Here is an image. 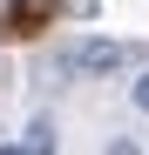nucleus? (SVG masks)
Segmentation results:
<instances>
[{
  "instance_id": "obj_1",
  "label": "nucleus",
  "mask_w": 149,
  "mask_h": 155,
  "mask_svg": "<svg viewBox=\"0 0 149 155\" xmlns=\"http://www.w3.org/2000/svg\"><path fill=\"white\" fill-rule=\"evenodd\" d=\"M129 61H136V47H122V41H74V47H61V74H74V81H109Z\"/></svg>"
},
{
  "instance_id": "obj_2",
  "label": "nucleus",
  "mask_w": 149,
  "mask_h": 155,
  "mask_svg": "<svg viewBox=\"0 0 149 155\" xmlns=\"http://www.w3.org/2000/svg\"><path fill=\"white\" fill-rule=\"evenodd\" d=\"M61 7H68V0H7V7H0V34H7V41H34L41 27H54Z\"/></svg>"
},
{
  "instance_id": "obj_3",
  "label": "nucleus",
  "mask_w": 149,
  "mask_h": 155,
  "mask_svg": "<svg viewBox=\"0 0 149 155\" xmlns=\"http://www.w3.org/2000/svg\"><path fill=\"white\" fill-rule=\"evenodd\" d=\"M20 148H27V155H54V121H34Z\"/></svg>"
},
{
  "instance_id": "obj_4",
  "label": "nucleus",
  "mask_w": 149,
  "mask_h": 155,
  "mask_svg": "<svg viewBox=\"0 0 149 155\" xmlns=\"http://www.w3.org/2000/svg\"><path fill=\"white\" fill-rule=\"evenodd\" d=\"M109 155H142V148H136L129 135H115V142H109Z\"/></svg>"
},
{
  "instance_id": "obj_5",
  "label": "nucleus",
  "mask_w": 149,
  "mask_h": 155,
  "mask_svg": "<svg viewBox=\"0 0 149 155\" xmlns=\"http://www.w3.org/2000/svg\"><path fill=\"white\" fill-rule=\"evenodd\" d=\"M136 108L149 115V74H142V81H136Z\"/></svg>"
},
{
  "instance_id": "obj_6",
  "label": "nucleus",
  "mask_w": 149,
  "mask_h": 155,
  "mask_svg": "<svg viewBox=\"0 0 149 155\" xmlns=\"http://www.w3.org/2000/svg\"><path fill=\"white\" fill-rule=\"evenodd\" d=\"M0 155H27V148H20V142H0Z\"/></svg>"
}]
</instances>
